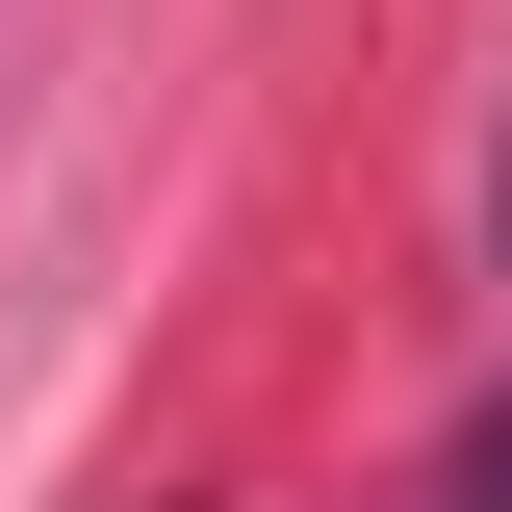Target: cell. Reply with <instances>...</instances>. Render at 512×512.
Returning <instances> with one entry per match:
<instances>
[{"mask_svg": "<svg viewBox=\"0 0 512 512\" xmlns=\"http://www.w3.org/2000/svg\"><path fill=\"white\" fill-rule=\"evenodd\" d=\"M461 512H512V410H487V436H461Z\"/></svg>", "mask_w": 512, "mask_h": 512, "instance_id": "1", "label": "cell"}]
</instances>
